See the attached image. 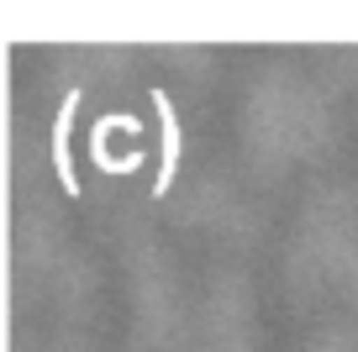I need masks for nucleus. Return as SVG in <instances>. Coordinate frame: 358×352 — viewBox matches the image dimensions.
Returning a JSON list of instances; mask_svg holds the SVG:
<instances>
[{"label": "nucleus", "instance_id": "1", "mask_svg": "<svg viewBox=\"0 0 358 352\" xmlns=\"http://www.w3.org/2000/svg\"><path fill=\"white\" fill-rule=\"evenodd\" d=\"M79 116V89L64 95V110H58V147H53V163H58V179H64L69 195H79V174H74V153H69V126Z\"/></svg>", "mask_w": 358, "mask_h": 352}]
</instances>
